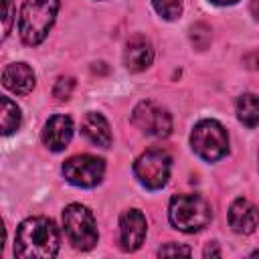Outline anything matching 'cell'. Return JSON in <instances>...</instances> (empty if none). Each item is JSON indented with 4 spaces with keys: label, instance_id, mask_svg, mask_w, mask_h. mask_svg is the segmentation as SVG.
Segmentation results:
<instances>
[{
    "label": "cell",
    "instance_id": "277c9868",
    "mask_svg": "<svg viewBox=\"0 0 259 259\" xmlns=\"http://www.w3.org/2000/svg\"><path fill=\"white\" fill-rule=\"evenodd\" d=\"M63 227H65L69 243L79 251L93 249L99 239L95 217L83 204H69L63 210Z\"/></svg>",
    "mask_w": 259,
    "mask_h": 259
},
{
    "label": "cell",
    "instance_id": "5bb4252c",
    "mask_svg": "<svg viewBox=\"0 0 259 259\" xmlns=\"http://www.w3.org/2000/svg\"><path fill=\"white\" fill-rule=\"evenodd\" d=\"M81 132L95 146H101V148H109L111 146V130H109L107 119L101 113H95V111L87 113L85 119H83Z\"/></svg>",
    "mask_w": 259,
    "mask_h": 259
},
{
    "label": "cell",
    "instance_id": "8fae6325",
    "mask_svg": "<svg viewBox=\"0 0 259 259\" xmlns=\"http://www.w3.org/2000/svg\"><path fill=\"white\" fill-rule=\"evenodd\" d=\"M73 138V121L69 115H53L42 130V142L49 150L61 152Z\"/></svg>",
    "mask_w": 259,
    "mask_h": 259
},
{
    "label": "cell",
    "instance_id": "ac0fdd59",
    "mask_svg": "<svg viewBox=\"0 0 259 259\" xmlns=\"http://www.w3.org/2000/svg\"><path fill=\"white\" fill-rule=\"evenodd\" d=\"M73 89H75V81L71 77H59L57 83H55V87H53V95L59 101H67L71 97Z\"/></svg>",
    "mask_w": 259,
    "mask_h": 259
},
{
    "label": "cell",
    "instance_id": "ffe728a7",
    "mask_svg": "<svg viewBox=\"0 0 259 259\" xmlns=\"http://www.w3.org/2000/svg\"><path fill=\"white\" fill-rule=\"evenodd\" d=\"M12 18H14V4H12V0H4V32H2V38L8 36L10 26H12Z\"/></svg>",
    "mask_w": 259,
    "mask_h": 259
},
{
    "label": "cell",
    "instance_id": "d6986e66",
    "mask_svg": "<svg viewBox=\"0 0 259 259\" xmlns=\"http://www.w3.org/2000/svg\"><path fill=\"white\" fill-rule=\"evenodd\" d=\"M192 42L198 47V49H204L206 45H208V38H210V28L206 26V24H202V22H198V24H194L192 26Z\"/></svg>",
    "mask_w": 259,
    "mask_h": 259
},
{
    "label": "cell",
    "instance_id": "ba28073f",
    "mask_svg": "<svg viewBox=\"0 0 259 259\" xmlns=\"http://www.w3.org/2000/svg\"><path fill=\"white\" fill-rule=\"evenodd\" d=\"M134 125L152 138H166L172 130V117L166 109L156 105L154 101H142L136 105L132 113Z\"/></svg>",
    "mask_w": 259,
    "mask_h": 259
},
{
    "label": "cell",
    "instance_id": "44dd1931",
    "mask_svg": "<svg viewBox=\"0 0 259 259\" xmlns=\"http://www.w3.org/2000/svg\"><path fill=\"white\" fill-rule=\"evenodd\" d=\"M158 255H190V249L182 247V245H176V243H168L158 251Z\"/></svg>",
    "mask_w": 259,
    "mask_h": 259
},
{
    "label": "cell",
    "instance_id": "9a60e30c",
    "mask_svg": "<svg viewBox=\"0 0 259 259\" xmlns=\"http://www.w3.org/2000/svg\"><path fill=\"white\" fill-rule=\"evenodd\" d=\"M237 117L247 127L259 125V95H253V93L241 95L237 99Z\"/></svg>",
    "mask_w": 259,
    "mask_h": 259
},
{
    "label": "cell",
    "instance_id": "7c38bea8",
    "mask_svg": "<svg viewBox=\"0 0 259 259\" xmlns=\"http://www.w3.org/2000/svg\"><path fill=\"white\" fill-rule=\"evenodd\" d=\"M152 59H154V49L150 45V40L142 34H134L127 45H125V53H123V63L130 71L138 73V71H144L152 65Z\"/></svg>",
    "mask_w": 259,
    "mask_h": 259
},
{
    "label": "cell",
    "instance_id": "7402d4cb",
    "mask_svg": "<svg viewBox=\"0 0 259 259\" xmlns=\"http://www.w3.org/2000/svg\"><path fill=\"white\" fill-rule=\"evenodd\" d=\"M208 255H214V257H219V255H221V251L217 249V245H214V243H210V245L204 249V257H208Z\"/></svg>",
    "mask_w": 259,
    "mask_h": 259
},
{
    "label": "cell",
    "instance_id": "2e32d148",
    "mask_svg": "<svg viewBox=\"0 0 259 259\" xmlns=\"http://www.w3.org/2000/svg\"><path fill=\"white\" fill-rule=\"evenodd\" d=\"M0 101H2V115H0L2 134L4 136H10L20 125V109H18V105L10 97H2Z\"/></svg>",
    "mask_w": 259,
    "mask_h": 259
},
{
    "label": "cell",
    "instance_id": "603a6c76",
    "mask_svg": "<svg viewBox=\"0 0 259 259\" xmlns=\"http://www.w3.org/2000/svg\"><path fill=\"white\" fill-rule=\"evenodd\" d=\"M251 12H253V16L259 20V0H251Z\"/></svg>",
    "mask_w": 259,
    "mask_h": 259
},
{
    "label": "cell",
    "instance_id": "7a4b0ae2",
    "mask_svg": "<svg viewBox=\"0 0 259 259\" xmlns=\"http://www.w3.org/2000/svg\"><path fill=\"white\" fill-rule=\"evenodd\" d=\"M57 12L59 0H24L18 22L20 38L30 47L42 42L55 22Z\"/></svg>",
    "mask_w": 259,
    "mask_h": 259
},
{
    "label": "cell",
    "instance_id": "30bf717a",
    "mask_svg": "<svg viewBox=\"0 0 259 259\" xmlns=\"http://www.w3.org/2000/svg\"><path fill=\"white\" fill-rule=\"evenodd\" d=\"M229 225L239 235H249L259 225V210L247 198H237L229 206Z\"/></svg>",
    "mask_w": 259,
    "mask_h": 259
},
{
    "label": "cell",
    "instance_id": "8992f818",
    "mask_svg": "<svg viewBox=\"0 0 259 259\" xmlns=\"http://www.w3.org/2000/svg\"><path fill=\"white\" fill-rule=\"evenodd\" d=\"M170 166H172L170 154L162 148H152L134 162V174L146 188L158 190L168 182Z\"/></svg>",
    "mask_w": 259,
    "mask_h": 259
},
{
    "label": "cell",
    "instance_id": "4fadbf2b",
    "mask_svg": "<svg viewBox=\"0 0 259 259\" xmlns=\"http://www.w3.org/2000/svg\"><path fill=\"white\" fill-rule=\"evenodd\" d=\"M2 83L16 95H26L34 87V73L26 63H12L2 73Z\"/></svg>",
    "mask_w": 259,
    "mask_h": 259
},
{
    "label": "cell",
    "instance_id": "9c48e42d",
    "mask_svg": "<svg viewBox=\"0 0 259 259\" xmlns=\"http://www.w3.org/2000/svg\"><path fill=\"white\" fill-rule=\"evenodd\" d=\"M146 217L138 208H130L119 219V249L121 251H136L142 247L146 239Z\"/></svg>",
    "mask_w": 259,
    "mask_h": 259
},
{
    "label": "cell",
    "instance_id": "5b68a950",
    "mask_svg": "<svg viewBox=\"0 0 259 259\" xmlns=\"http://www.w3.org/2000/svg\"><path fill=\"white\" fill-rule=\"evenodd\" d=\"M190 146L202 160L217 162L229 152V136L219 121L202 119L190 134Z\"/></svg>",
    "mask_w": 259,
    "mask_h": 259
},
{
    "label": "cell",
    "instance_id": "d4e9b609",
    "mask_svg": "<svg viewBox=\"0 0 259 259\" xmlns=\"http://www.w3.org/2000/svg\"><path fill=\"white\" fill-rule=\"evenodd\" d=\"M257 65H259V55H257Z\"/></svg>",
    "mask_w": 259,
    "mask_h": 259
},
{
    "label": "cell",
    "instance_id": "6da1fadb",
    "mask_svg": "<svg viewBox=\"0 0 259 259\" xmlns=\"http://www.w3.org/2000/svg\"><path fill=\"white\" fill-rule=\"evenodd\" d=\"M61 235L57 225L45 217L22 221L14 237V255L22 259H51L59 253Z\"/></svg>",
    "mask_w": 259,
    "mask_h": 259
},
{
    "label": "cell",
    "instance_id": "52a82bcc",
    "mask_svg": "<svg viewBox=\"0 0 259 259\" xmlns=\"http://www.w3.org/2000/svg\"><path fill=\"white\" fill-rule=\"evenodd\" d=\"M103 172H105L103 160L89 156V154L73 156L63 164V176L67 178V182L81 186V188L97 186L103 178Z\"/></svg>",
    "mask_w": 259,
    "mask_h": 259
},
{
    "label": "cell",
    "instance_id": "3957f363",
    "mask_svg": "<svg viewBox=\"0 0 259 259\" xmlns=\"http://www.w3.org/2000/svg\"><path fill=\"white\" fill-rule=\"evenodd\" d=\"M168 219L174 229L182 233H196L210 223L212 210L200 194H176L170 200Z\"/></svg>",
    "mask_w": 259,
    "mask_h": 259
},
{
    "label": "cell",
    "instance_id": "cb8c5ba5",
    "mask_svg": "<svg viewBox=\"0 0 259 259\" xmlns=\"http://www.w3.org/2000/svg\"><path fill=\"white\" fill-rule=\"evenodd\" d=\"M210 2H214V4H219V6H229V4H235V2H239V0H210Z\"/></svg>",
    "mask_w": 259,
    "mask_h": 259
},
{
    "label": "cell",
    "instance_id": "e0dca14e",
    "mask_svg": "<svg viewBox=\"0 0 259 259\" xmlns=\"http://www.w3.org/2000/svg\"><path fill=\"white\" fill-rule=\"evenodd\" d=\"M156 12L166 20H176L182 12V0H152Z\"/></svg>",
    "mask_w": 259,
    "mask_h": 259
}]
</instances>
